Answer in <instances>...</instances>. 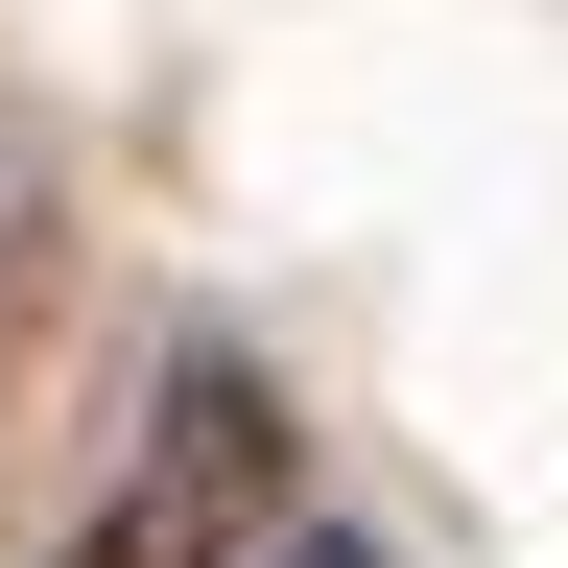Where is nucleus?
I'll return each mask as SVG.
<instances>
[{
	"label": "nucleus",
	"mask_w": 568,
	"mask_h": 568,
	"mask_svg": "<svg viewBox=\"0 0 568 568\" xmlns=\"http://www.w3.org/2000/svg\"><path fill=\"white\" fill-rule=\"evenodd\" d=\"M284 497H308V403H284L237 332H190L166 379H142V450L95 474V521H71L48 568H261Z\"/></svg>",
	"instance_id": "f257e3e1"
},
{
	"label": "nucleus",
	"mask_w": 568,
	"mask_h": 568,
	"mask_svg": "<svg viewBox=\"0 0 568 568\" xmlns=\"http://www.w3.org/2000/svg\"><path fill=\"white\" fill-rule=\"evenodd\" d=\"M261 568H403V545H308V521H284V545H261Z\"/></svg>",
	"instance_id": "f03ea898"
}]
</instances>
